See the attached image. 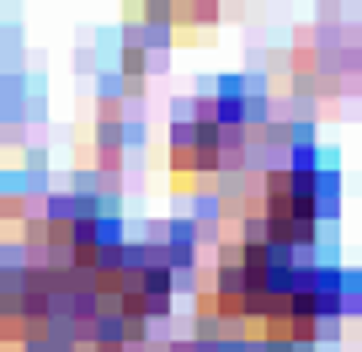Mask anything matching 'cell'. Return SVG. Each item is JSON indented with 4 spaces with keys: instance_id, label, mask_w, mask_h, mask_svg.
Instances as JSON below:
<instances>
[{
    "instance_id": "obj_1",
    "label": "cell",
    "mask_w": 362,
    "mask_h": 352,
    "mask_svg": "<svg viewBox=\"0 0 362 352\" xmlns=\"http://www.w3.org/2000/svg\"><path fill=\"white\" fill-rule=\"evenodd\" d=\"M336 214V176L315 166V155H298L288 166H272L261 182V208L245 235L267 240L277 251H298L315 240V229Z\"/></svg>"
},
{
    "instance_id": "obj_2",
    "label": "cell",
    "mask_w": 362,
    "mask_h": 352,
    "mask_svg": "<svg viewBox=\"0 0 362 352\" xmlns=\"http://www.w3.org/2000/svg\"><path fill=\"white\" fill-rule=\"evenodd\" d=\"M90 294L107 315L128 320V326H144V320L165 315L170 305V278H176V251L165 246H128L117 240L96 267H90Z\"/></svg>"
},
{
    "instance_id": "obj_3",
    "label": "cell",
    "mask_w": 362,
    "mask_h": 352,
    "mask_svg": "<svg viewBox=\"0 0 362 352\" xmlns=\"http://www.w3.org/2000/svg\"><path fill=\"white\" fill-rule=\"evenodd\" d=\"M240 144L245 139L235 128H224L214 113L197 107L192 118H176L170 128V171H176V182H208L240 155Z\"/></svg>"
},
{
    "instance_id": "obj_4",
    "label": "cell",
    "mask_w": 362,
    "mask_h": 352,
    "mask_svg": "<svg viewBox=\"0 0 362 352\" xmlns=\"http://www.w3.org/2000/svg\"><path fill=\"white\" fill-rule=\"evenodd\" d=\"M267 352H293V347H267Z\"/></svg>"
}]
</instances>
